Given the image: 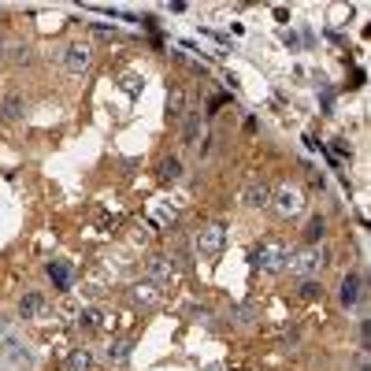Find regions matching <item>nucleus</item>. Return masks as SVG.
<instances>
[{"label": "nucleus", "mask_w": 371, "mask_h": 371, "mask_svg": "<svg viewBox=\"0 0 371 371\" xmlns=\"http://www.w3.org/2000/svg\"><path fill=\"white\" fill-rule=\"evenodd\" d=\"M130 353H134V341L119 338V341H112V346H108V353H104V356H108V364H126Z\"/></svg>", "instance_id": "4468645a"}, {"label": "nucleus", "mask_w": 371, "mask_h": 371, "mask_svg": "<svg viewBox=\"0 0 371 371\" xmlns=\"http://www.w3.org/2000/svg\"><path fill=\"white\" fill-rule=\"evenodd\" d=\"M193 245H197V253L208 256V260H211V256H219L223 249H227V227H223V223H208V227L197 230Z\"/></svg>", "instance_id": "20e7f679"}, {"label": "nucleus", "mask_w": 371, "mask_h": 371, "mask_svg": "<svg viewBox=\"0 0 371 371\" xmlns=\"http://www.w3.org/2000/svg\"><path fill=\"white\" fill-rule=\"evenodd\" d=\"M197 134H201V115H190L182 126V145H197Z\"/></svg>", "instance_id": "6ab92c4d"}, {"label": "nucleus", "mask_w": 371, "mask_h": 371, "mask_svg": "<svg viewBox=\"0 0 371 371\" xmlns=\"http://www.w3.org/2000/svg\"><path fill=\"white\" fill-rule=\"evenodd\" d=\"M360 371H367V367H360Z\"/></svg>", "instance_id": "a878e982"}, {"label": "nucleus", "mask_w": 371, "mask_h": 371, "mask_svg": "<svg viewBox=\"0 0 371 371\" xmlns=\"http://www.w3.org/2000/svg\"><path fill=\"white\" fill-rule=\"evenodd\" d=\"M0 112H4L8 123H19V119L26 115V100L19 97V93H8V97L0 100Z\"/></svg>", "instance_id": "f8f14e48"}, {"label": "nucleus", "mask_w": 371, "mask_h": 371, "mask_svg": "<svg viewBox=\"0 0 371 371\" xmlns=\"http://www.w3.org/2000/svg\"><path fill=\"white\" fill-rule=\"evenodd\" d=\"M45 312V294H37V289H30V294L19 297V315L22 320H34V315Z\"/></svg>", "instance_id": "9b49d317"}, {"label": "nucleus", "mask_w": 371, "mask_h": 371, "mask_svg": "<svg viewBox=\"0 0 371 371\" xmlns=\"http://www.w3.org/2000/svg\"><path fill=\"white\" fill-rule=\"evenodd\" d=\"M78 327L100 330V327H104V312H100V308H82V312H78Z\"/></svg>", "instance_id": "a211bd4d"}, {"label": "nucleus", "mask_w": 371, "mask_h": 371, "mask_svg": "<svg viewBox=\"0 0 371 371\" xmlns=\"http://www.w3.org/2000/svg\"><path fill=\"white\" fill-rule=\"evenodd\" d=\"M286 260H289V249H286V242H278V237H263L260 245H253V253H249V263L263 275L286 271Z\"/></svg>", "instance_id": "f257e3e1"}, {"label": "nucleus", "mask_w": 371, "mask_h": 371, "mask_svg": "<svg viewBox=\"0 0 371 371\" xmlns=\"http://www.w3.org/2000/svg\"><path fill=\"white\" fill-rule=\"evenodd\" d=\"M167 115L175 119V123L186 115V93H182V89H171V93H167Z\"/></svg>", "instance_id": "f3484780"}, {"label": "nucleus", "mask_w": 371, "mask_h": 371, "mask_svg": "<svg viewBox=\"0 0 371 371\" xmlns=\"http://www.w3.org/2000/svg\"><path fill=\"white\" fill-rule=\"evenodd\" d=\"M327 263H330V253L323 245H304V249H297V253H289L286 268H289V275H297V278H315Z\"/></svg>", "instance_id": "f03ea898"}, {"label": "nucleus", "mask_w": 371, "mask_h": 371, "mask_svg": "<svg viewBox=\"0 0 371 371\" xmlns=\"http://www.w3.org/2000/svg\"><path fill=\"white\" fill-rule=\"evenodd\" d=\"M93 34H97V37H123V30H115V26H104V22H93Z\"/></svg>", "instance_id": "5701e85b"}, {"label": "nucleus", "mask_w": 371, "mask_h": 371, "mask_svg": "<svg viewBox=\"0 0 371 371\" xmlns=\"http://www.w3.org/2000/svg\"><path fill=\"white\" fill-rule=\"evenodd\" d=\"M0 56H4V37H0Z\"/></svg>", "instance_id": "393cba45"}, {"label": "nucleus", "mask_w": 371, "mask_h": 371, "mask_svg": "<svg viewBox=\"0 0 371 371\" xmlns=\"http://www.w3.org/2000/svg\"><path fill=\"white\" fill-rule=\"evenodd\" d=\"M323 237H327V219H323V216H312L308 223H304V242H308V245H320Z\"/></svg>", "instance_id": "2eb2a0df"}, {"label": "nucleus", "mask_w": 371, "mask_h": 371, "mask_svg": "<svg viewBox=\"0 0 371 371\" xmlns=\"http://www.w3.org/2000/svg\"><path fill=\"white\" fill-rule=\"evenodd\" d=\"M48 278H52V289L67 294V289L74 286V263L71 260H52L48 263Z\"/></svg>", "instance_id": "1a4fd4ad"}, {"label": "nucleus", "mask_w": 371, "mask_h": 371, "mask_svg": "<svg viewBox=\"0 0 371 371\" xmlns=\"http://www.w3.org/2000/svg\"><path fill=\"white\" fill-rule=\"evenodd\" d=\"M156 223H160V227H167V223H175V208H160V211H156Z\"/></svg>", "instance_id": "b1692460"}, {"label": "nucleus", "mask_w": 371, "mask_h": 371, "mask_svg": "<svg viewBox=\"0 0 371 371\" xmlns=\"http://www.w3.org/2000/svg\"><path fill=\"white\" fill-rule=\"evenodd\" d=\"M156 178L160 182H178L182 178V160L178 156H164V160L156 164Z\"/></svg>", "instance_id": "ddd939ff"}, {"label": "nucleus", "mask_w": 371, "mask_h": 371, "mask_svg": "<svg viewBox=\"0 0 371 371\" xmlns=\"http://www.w3.org/2000/svg\"><path fill=\"white\" fill-rule=\"evenodd\" d=\"M134 297H138L141 304H156V301H160V294H156V286L149 282V278H145V282H138V286H134Z\"/></svg>", "instance_id": "aec40b11"}, {"label": "nucleus", "mask_w": 371, "mask_h": 371, "mask_svg": "<svg viewBox=\"0 0 371 371\" xmlns=\"http://www.w3.org/2000/svg\"><path fill=\"white\" fill-rule=\"evenodd\" d=\"M34 356L19 338H4L0 341V371H30Z\"/></svg>", "instance_id": "7ed1b4c3"}, {"label": "nucleus", "mask_w": 371, "mask_h": 371, "mask_svg": "<svg viewBox=\"0 0 371 371\" xmlns=\"http://www.w3.org/2000/svg\"><path fill=\"white\" fill-rule=\"evenodd\" d=\"M93 367V353L89 349H74L67 360H63V371H89Z\"/></svg>", "instance_id": "dca6fc26"}, {"label": "nucleus", "mask_w": 371, "mask_h": 371, "mask_svg": "<svg viewBox=\"0 0 371 371\" xmlns=\"http://www.w3.org/2000/svg\"><path fill=\"white\" fill-rule=\"evenodd\" d=\"M360 297H364V278L356 271H349L346 278H341V286H338V304L341 308H356Z\"/></svg>", "instance_id": "0eeeda50"}, {"label": "nucleus", "mask_w": 371, "mask_h": 371, "mask_svg": "<svg viewBox=\"0 0 371 371\" xmlns=\"http://www.w3.org/2000/svg\"><path fill=\"white\" fill-rule=\"evenodd\" d=\"M30 60H34L30 45H15V48H11V63H30Z\"/></svg>", "instance_id": "4be33fe9"}, {"label": "nucleus", "mask_w": 371, "mask_h": 371, "mask_svg": "<svg viewBox=\"0 0 371 371\" xmlns=\"http://www.w3.org/2000/svg\"><path fill=\"white\" fill-rule=\"evenodd\" d=\"M145 275H149V282H152V286L171 282V278H175V260L164 256V253H156V256L145 260Z\"/></svg>", "instance_id": "6e6552de"}, {"label": "nucleus", "mask_w": 371, "mask_h": 371, "mask_svg": "<svg viewBox=\"0 0 371 371\" xmlns=\"http://www.w3.org/2000/svg\"><path fill=\"white\" fill-rule=\"evenodd\" d=\"M271 208H275L278 219H294L297 211L304 208V193L294 190V186H282L278 193H271Z\"/></svg>", "instance_id": "39448f33"}, {"label": "nucleus", "mask_w": 371, "mask_h": 371, "mask_svg": "<svg viewBox=\"0 0 371 371\" xmlns=\"http://www.w3.org/2000/svg\"><path fill=\"white\" fill-rule=\"evenodd\" d=\"M297 294H301L304 301H320V297H323V282H315V278H304Z\"/></svg>", "instance_id": "412c9836"}, {"label": "nucleus", "mask_w": 371, "mask_h": 371, "mask_svg": "<svg viewBox=\"0 0 371 371\" xmlns=\"http://www.w3.org/2000/svg\"><path fill=\"white\" fill-rule=\"evenodd\" d=\"M89 60H93V48L82 45V41H71L67 48H63V71L67 74H82L89 67Z\"/></svg>", "instance_id": "423d86ee"}, {"label": "nucleus", "mask_w": 371, "mask_h": 371, "mask_svg": "<svg viewBox=\"0 0 371 371\" xmlns=\"http://www.w3.org/2000/svg\"><path fill=\"white\" fill-rule=\"evenodd\" d=\"M242 204L245 208H268L271 204V186L268 182H249L242 190Z\"/></svg>", "instance_id": "9d476101"}]
</instances>
